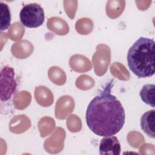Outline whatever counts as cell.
Listing matches in <instances>:
<instances>
[{"instance_id":"6da1fadb","label":"cell","mask_w":155,"mask_h":155,"mask_svg":"<svg viewBox=\"0 0 155 155\" xmlns=\"http://www.w3.org/2000/svg\"><path fill=\"white\" fill-rule=\"evenodd\" d=\"M111 81L103 90L89 103L86 113V123L90 130L99 136H114L122 128L125 113L121 102L111 94Z\"/></svg>"},{"instance_id":"7a4b0ae2","label":"cell","mask_w":155,"mask_h":155,"mask_svg":"<svg viewBox=\"0 0 155 155\" xmlns=\"http://www.w3.org/2000/svg\"><path fill=\"white\" fill-rule=\"evenodd\" d=\"M154 44L153 39L140 37L128 51V66L139 78L154 74Z\"/></svg>"},{"instance_id":"3957f363","label":"cell","mask_w":155,"mask_h":155,"mask_svg":"<svg viewBox=\"0 0 155 155\" xmlns=\"http://www.w3.org/2000/svg\"><path fill=\"white\" fill-rule=\"evenodd\" d=\"M19 19L21 23L28 28H37L44 22V9L37 3L25 5L20 11Z\"/></svg>"},{"instance_id":"277c9868","label":"cell","mask_w":155,"mask_h":155,"mask_svg":"<svg viewBox=\"0 0 155 155\" xmlns=\"http://www.w3.org/2000/svg\"><path fill=\"white\" fill-rule=\"evenodd\" d=\"M1 101H8L14 93L17 87V82L15 78L14 69L10 66H5L1 71L0 78Z\"/></svg>"},{"instance_id":"5b68a950","label":"cell","mask_w":155,"mask_h":155,"mask_svg":"<svg viewBox=\"0 0 155 155\" xmlns=\"http://www.w3.org/2000/svg\"><path fill=\"white\" fill-rule=\"evenodd\" d=\"M120 144L116 136H105L100 142L99 154L101 155H119L120 154Z\"/></svg>"},{"instance_id":"8992f818","label":"cell","mask_w":155,"mask_h":155,"mask_svg":"<svg viewBox=\"0 0 155 155\" xmlns=\"http://www.w3.org/2000/svg\"><path fill=\"white\" fill-rule=\"evenodd\" d=\"M140 127L142 130L148 136L155 137V110H151L144 113L140 118Z\"/></svg>"},{"instance_id":"52a82bcc","label":"cell","mask_w":155,"mask_h":155,"mask_svg":"<svg viewBox=\"0 0 155 155\" xmlns=\"http://www.w3.org/2000/svg\"><path fill=\"white\" fill-rule=\"evenodd\" d=\"M154 84H145L144 85L139 92L142 101L154 108Z\"/></svg>"},{"instance_id":"ba28073f","label":"cell","mask_w":155,"mask_h":155,"mask_svg":"<svg viewBox=\"0 0 155 155\" xmlns=\"http://www.w3.org/2000/svg\"><path fill=\"white\" fill-rule=\"evenodd\" d=\"M11 14L8 5L0 2V30H7L10 25Z\"/></svg>"}]
</instances>
